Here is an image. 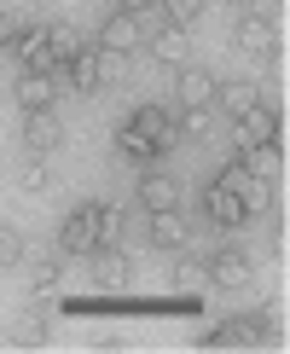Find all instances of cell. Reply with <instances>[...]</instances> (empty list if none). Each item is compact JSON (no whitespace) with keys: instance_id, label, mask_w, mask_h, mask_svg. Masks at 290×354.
<instances>
[{"instance_id":"obj_4","label":"cell","mask_w":290,"mask_h":354,"mask_svg":"<svg viewBox=\"0 0 290 354\" xmlns=\"http://www.w3.org/2000/svg\"><path fill=\"white\" fill-rule=\"evenodd\" d=\"M23 145H29L35 157L58 151V145H64V116H58L52 105H47V111H23Z\"/></svg>"},{"instance_id":"obj_10","label":"cell","mask_w":290,"mask_h":354,"mask_svg":"<svg viewBox=\"0 0 290 354\" xmlns=\"http://www.w3.org/2000/svg\"><path fill=\"white\" fill-rule=\"evenodd\" d=\"M215 70H203V64H180V82H174V99H180V111L186 105H215Z\"/></svg>"},{"instance_id":"obj_30","label":"cell","mask_w":290,"mask_h":354,"mask_svg":"<svg viewBox=\"0 0 290 354\" xmlns=\"http://www.w3.org/2000/svg\"><path fill=\"white\" fill-rule=\"evenodd\" d=\"M18 261H23V232L0 221V268H18Z\"/></svg>"},{"instance_id":"obj_22","label":"cell","mask_w":290,"mask_h":354,"mask_svg":"<svg viewBox=\"0 0 290 354\" xmlns=\"http://www.w3.org/2000/svg\"><path fill=\"white\" fill-rule=\"evenodd\" d=\"M215 99H221V111L232 116V122H238L250 105H261V99H255V82H226V87H215Z\"/></svg>"},{"instance_id":"obj_1","label":"cell","mask_w":290,"mask_h":354,"mask_svg":"<svg viewBox=\"0 0 290 354\" xmlns=\"http://www.w3.org/2000/svg\"><path fill=\"white\" fill-rule=\"evenodd\" d=\"M58 250H64V256H93V250H99V209H93V203H76V209L64 215Z\"/></svg>"},{"instance_id":"obj_24","label":"cell","mask_w":290,"mask_h":354,"mask_svg":"<svg viewBox=\"0 0 290 354\" xmlns=\"http://www.w3.org/2000/svg\"><path fill=\"white\" fill-rule=\"evenodd\" d=\"M168 279H174V290H186V297H192V290H203V285H209V268H203V261H192V256H180Z\"/></svg>"},{"instance_id":"obj_12","label":"cell","mask_w":290,"mask_h":354,"mask_svg":"<svg viewBox=\"0 0 290 354\" xmlns=\"http://www.w3.org/2000/svg\"><path fill=\"white\" fill-rule=\"evenodd\" d=\"M139 209L151 215V209H180V180L163 169H151V174H139Z\"/></svg>"},{"instance_id":"obj_11","label":"cell","mask_w":290,"mask_h":354,"mask_svg":"<svg viewBox=\"0 0 290 354\" xmlns=\"http://www.w3.org/2000/svg\"><path fill=\"white\" fill-rule=\"evenodd\" d=\"M238 163L250 174H261V180H273V174L284 169V140H244L238 145Z\"/></svg>"},{"instance_id":"obj_18","label":"cell","mask_w":290,"mask_h":354,"mask_svg":"<svg viewBox=\"0 0 290 354\" xmlns=\"http://www.w3.org/2000/svg\"><path fill=\"white\" fill-rule=\"evenodd\" d=\"M174 128H180V140L203 145V140H215V111L209 105H186L180 116H174Z\"/></svg>"},{"instance_id":"obj_31","label":"cell","mask_w":290,"mask_h":354,"mask_svg":"<svg viewBox=\"0 0 290 354\" xmlns=\"http://www.w3.org/2000/svg\"><path fill=\"white\" fill-rule=\"evenodd\" d=\"M128 232V209H99V244H116Z\"/></svg>"},{"instance_id":"obj_21","label":"cell","mask_w":290,"mask_h":354,"mask_svg":"<svg viewBox=\"0 0 290 354\" xmlns=\"http://www.w3.org/2000/svg\"><path fill=\"white\" fill-rule=\"evenodd\" d=\"M93 70H99V87H122V82H128V53L93 47Z\"/></svg>"},{"instance_id":"obj_19","label":"cell","mask_w":290,"mask_h":354,"mask_svg":"<svg viewBox=\"0 0 290 354\" xmlns=\"http://www.w3.org/2000/svg\"><path fill=\"white\" fill-rule=\"evenodd\" d=\"M47 47H52V64L64 70L70 58L87 47V41H81V29H76V24H47Z\"/></svg>"},{"instance_id":"obj_33","label":"cell","mask_w":290,"mask_h":354,"mask_svg":"<svg viewBox=\"0 0 290 354\" xmlns=\"http://www.w3.org/2000/svg\"><path fill=\"white\" fill-rule=\"evenodd\" d=\"M157 6V0H116V12H134V18H139V12H151Z\"/></svg>"},{"instance_id":"obj_8","label":"cell","mask_w":290,"mask_h":354,"mask_svg":"<svg viewBox=\"0 0 290 354\" xmlns=\"http://www.w3.org/2000/svg\"><path fill=\"white\" fill-rule=\"evenodd\" d=\"M145 239H151L157 250H186L192 227H186L180 209H151V215H145Z\"/></svg>"},{"instance_id":"obj_9","label":"cell","mask_w":290,"mask_h":354,"mask_svg":"<svg viewBox=\"0 0 290 354\" xmlns=\"http://www.w3.org/2000/svg\"><path fill=\"white\" fill-rule=\"evenodd\" d=\"M203 215H209L221 232H238V227H244V203H238V192H232V186H221V180L203 192Z\"/></svg>"},{"instance_id":"obj_20","label":"cell","mask_w":290,"mask_h":354,"mask_svg":"<svg viewBox=\"0 0 290 354\" xmlns=\"http://www.w3.org/2000/svg\"><path fill=\"white\" fill-rule=\"evenodd\" d=\"M244 140H279V116H273L267 105H250L238 116V145Z\"/></svg>"},{"instance_id":"obj_23","label":"cell","mask_w":290,"mask_h":354,"mask_svg":"<svg viewBox=\"0 0 290 354\" xmlns=\"http://www.w3.org/2000/svg\"><path fill=\"white\" fill-rule=\"evenodd\" d=\"M64 70H70V82H76V93H87V99L99 93V70H93V47H81V53L70 58Z\"/></svg>"},{"instance_id":"obj_28","label":"cell","mask_w":290,"mask_h":354,"mask_svg":"<svg viewBox=\"0 0 290 354\" xmlns=\"http://www.w3.org/2000/svg\"><path fill=\"white\" fill-rule=\"evenodd\" d=\"M18 186H23V192H35V198H41V192H52V169L41 163V157H29V163L18 169Z\"/></svg>"},{"instance_id":"obj_2","label":"cell","mask_w":290,"mask_h":354,"mask_svg":"<svg viewBox=\"0 0 290 354\" xmlns=\"http://www.w3.org/2000/svg\"><path fill=\"white\" fill-rule=\"evenodd\" d=\"M215 180L238 192V203H244V215H267V203H273V186L261 180V174H250V169H244V163H226L221 174H215Z\"/></svg>"},{"instance_id":"obj_32","label":"cell","mask_w":290,"mask_h":354,"mask_svg":"<svg viewBox=\"0 0 290 354\" xmlns=\"http://www.w3.org/2000/svg\"><path fill=\"white\" fill-rule=\"evenodd\" d=\"M12 35H18V18H12V12H0V47H12Z\"/></svg>"},{"instance_id":"obj_15","label":"cell","mask_w":290,"mask_h":354,"mask_svg":"<svg viewBox=\"0 0 290 354\" xmlns=\"http://www.w3.org/2000/svg\"><path fill=\"white\" fill-rule=\"evenodd\" d=\"M139 18H134V12H110V18L105 24H99V47H116V53H134L139 47Z\"/></svg>"},{"instance_id":"obj_6","label":"cell","mask_w":290,"mask_h":354,"mask_svg":"<svg viewBox=\"0 0 290 354\" xmlns=\"http://www.w3.org/2000/svg\"><path fill=\"white\" fill-rule=\"evenodd\" d=\"M145 47H151V58H157L163 70H180V64H192V35H186V29H174V24L151 29V35H145Z\"/></svg>"},{"instance_id":"obj_16","label":"cell","mask_w":290,"mask_h":354,"mask_svg":"<svg viewBox=\"0 0 290 354\" xmlns=\"http://www.w3.org/2000/svg\"><path fill=\"white\" fill-rule=\"evenodd\" d=\"M87 261H93V285H99V290H122V279H128V256H122L116 244H99Z\"/></svg>"},{"instance_id":"obj_27","label":"cell","mask_w":290,"mask_h":354,"mask_svg":"<svg viewBox=\"0 0 290 354\" xmlns=\"http://www.w3.org/2000/svg\"><path fill=\"white\" fill-rule=\"evenodd\" d=\"M197 348H250V337H244V326H238V319H226L221 331L197 337Z\"/></svg>"},{"instance_id":"obj_7","label":"cell","mask_w":290,"mask_h":354,"mask_svg":"<svg viewBox=\"0 0 290 354\" xmlns=\"http://www.w3.org/2000/svg\"><path fill=\"white\" fill-rule=\"evenodd\" d=\"M12 58H18L23 70H58L52 64V47H47V24H29L12 35Z\"/></svg>"},{"instance_id":"obj_17","label":"cell","mask_w":290,"mask_h":354,"mask_svg":"<svg viewBox=\"0 0 290 354\" xmlns=\"http://www.w3.org/2000/svg\"><path fill=\"white\" fill-rule=\"evenodd\" d=\"M116 157H122V163H157V157H163V145L145 140L134 122H122V128H116Z\"/></svg>"},{"instance_id":"obj_5","label":"cell","mask_w":290,"mask_h":354,"mask_svg":"<svg viewBox=\"0 0 290 354\" xmlns=\"http://www.w3.org/2000/svg\"><path fill=\"white\" fill-rule=\"evenodd\" d=\"M232 47H244L255 58H273L279 53V29H273V18H261V12H244L238 29H232Z\"/></svg>"},{"instance_id":"obj_14","label":"cell","mask_w":290,"mask_h":354,"mask_svg":"<svg viewBox=\"0 0 290 354\" xmlns=\"http://www.w3.org/2000/svg\"><path fill=\"white\" fill-rule=\"evenodd\" d=\"M128 122H134V128H139L145 140H157L163 151H168V145H180V128H174V116H168L163 105H139L134 116H128Z\"/></svg>"},{"instance_id":"obj_26","label":"cell","mask_w":290,"mask_h":354,"mask_svg":"<svg viewBox=\"0 0 290 354\" xmlns=\"http://www.w3.org/2000/svg\"><path fill=\"white\" fill-rule=\"evenodd\" d=\"M58 285H64V268L58 261H35V302H58Z\"/></svg>"},{"instance_id":"obj_25","label":"cell","mask_w":290,"mask_h":354,"mask_svg":"<svg viewBox=\"0 0 290 354\" xmlns=\"http://www.w3.org/2000/svg\"><path fill=\"white\" fill-rule=\"evenodd\" d=\"M6 343H12V348H47V343H52V331H47V326H35V319H18V326L6 331Z\"/></svg>"},{"instance_id":"obj_13","label":"cell","mask_w":290,"mask_h":354,"mask_svg":"<svg viewBox=\"0 0 290 354\" xmlns=\"http://www.w3.org/2000/svg\"><path fill=\"white\" fill-rule=\"evenodd\" d=\"M58 99V70H23L18 76V105L23 111H47Z\"/></svg>"},{"instance_id":"obj_29","label":"cell","mask_w":290,"mask_h":354,"mask_svg":"<svg viewBox=\"0 0 290 354\" xmlns=\"http://www.w3.org/2000/svg\"><path fill=\"white\" fill-rule=\"evenodd\" d=\"M203 6H209V0H163V12H168L174 29H192V24L203 18Z\"/></svg>"},{"instance_id":"obj_3","label":"cell","mask_w":290,"mask_h":354,"mask_svg":"<svg viewBox=\"0 0 290 354\" xmlns=\"http://www.w3.org/2000/svg\"><path fill=\"white\" fill-rule=\"evenodd\" d=\"M203 268H209V285H221V290H244V285L255 279V261L244 256V250H232V244H226V250H215Z\"/></svg>"},{"instance_id":"obj_34","label":"cell","mask_w":290,"mask_h":354,"mask_svg":"<svg viewBox=\"0 0 290 354\" xmlns=\"http://www.w3.org/2000/svg\"><path fill=\"white\" fill-rule=\"evenodd\" d=\"M226 6H238V12H250V6H255V0H226Z\"/></svg>"}]
</instances>
